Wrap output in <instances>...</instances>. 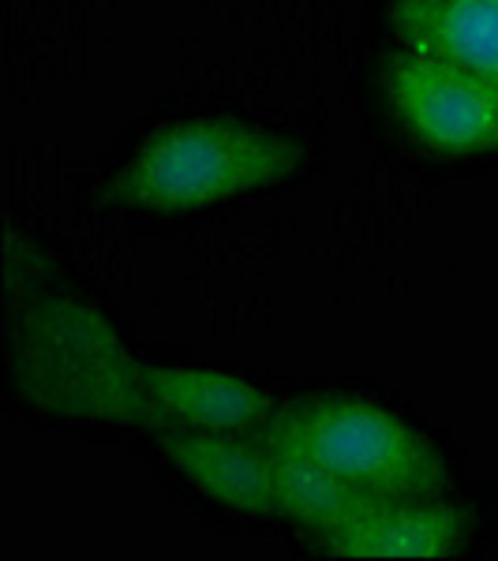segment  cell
I'll use <instances>...</instances> for the list:
<instances>
[{"label": "cell", "mask_w": 498, "mask_h": 561, "mask_svg": "<svg viewBox=\"0 0 498 561\" xmlns=\"http://www.w3.org/2000/svg\"><path fill=\"white\" fill-rule=\"evenodd\" d=\"M386 102L405 135L434 158L498 153V83L476 71L397 49L386 65Z\"/></svg>", "instance_id": "277c9868"}, {"label": "cell", "mask_w": 498, "mask_h": 561, "mask_svg": "<svg viewBox=\"0 0 498 561\" xmlns=\"http://www.w3.org/2000/svg\"><path fill=\"white\" fill-rule=\"evenodd\" d=\"M158 449L199 494L240 517H278L267 449L259 434L154 427Z\"/></svg>", "instance_id": "8992f818"}, {"label": "cell", "mask_w": 498, "mask_h": 561, "mask_svg": "<svg viewBox=\"0 0 498 561\" xmlns=\"http://www.w3.org/2000/svg\"><path fill=\"white\" fill-rule=\"evenodd\" d=\"M397 45L498 83V0H394Z\"/></svg>", "instance_id": "ba28073f"}, {"label": "cell", "mask_w": 498, "mask_h": 561, "mask_svg": "<svg viewBox=\"0 0 498 561\" xmlns=\"http://www.w3.org/2000/svg\"><path fill=\"white\" fill-rule=\"evenodd\" d=\"M259 442L267 449L278 517L304 528L312 539H322L326 531H333L338 524L356 517L360 510H367L371 502H378L360 486L346 483L341 476L326 472L319 460L304 457L301 449L285 446L270 434H259Z\"/></svg>", "instance_id": "9c48e42d"}, {"label": "cell", "mask_w": 498, "mask_h": 561, "mask_svg": "<svg viewBox=\"0 0 498 561\" xmlns=\"http://www.w3.org/2000/svg\"><path fill=\"white\" fill-rule=\"evenodd\" d=\"M301 139L233 116H184L154 128L109 180V198L139 214H192L274 192L304 173Z\"/></svg>", "instance_id": "6da1fadb"}, {"label": "cell", "mask_w": 498, "mask_h": 561, "mask_svg": "<svg viewBox=\"0 0 498 561\" xmlns=\"http://www.w3.org/2000/svg\"><path fill=\"white\" fill-rule=\"evenodd\" d=\"M154 427H192L259 434L278 412V401L259 382L225 370L147 364Z\"/></svg>", "instance_id": "52a82bcc"}, {"label": "cell", "mask_w": 498, "mask_h": 561, "mask_svg": "<svg viewBox=\"0 0 498 561\" xmlns=\"http://www.w3.org/2000/svg\"><path fill=\"white\" fill-rule=\"evenodd\" d=\"M15 382L34 409L71 423L154 427L147 364L83 296L49 293L23 311Z\"/></svg>", "instance_id": "7a4b0ae2"}, {"label": "cell", "mask_w": 498, "mask_h": 561, "mask_svg": "<svg viewBox=\"0 0 498 561\" xmlns=\"http://www.w3.org/2000/svg\"><path fill=\"white\" fill-rule=\"evenodd\" d=\"M473 520L454 497H378L356 517L315 539L341 561H446L468 542Z\"/></svg>", "instance_id": "5b68a950"}, {"label": "cell", "mask_w": 498, "mask_h": 561, "mask_svg": "<svg viewBox=\"0 0 498 561\" xmlns=\"http://www.w3.org/2000/svg\"><path fill=\"white\" fill-rule=\"evenodd\" d=\"M259 434L301 449L371 497L450 494V465L428 434L360 397L285 401Z\"/></svg>", "instance_id": "3957f363"}]
</instances>
